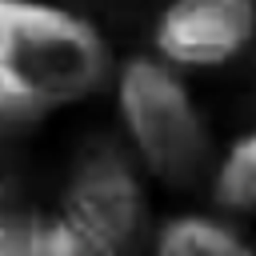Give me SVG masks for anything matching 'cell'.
Segmentation results:
<instances>
[{
  "mask_svg": "<svg viewBox=\"0 0 256 256\" xmlns=\"http://www.w3.org/2000/svg\"><path fill=\"white\" fill-rule=\"evenodd\" d=\"M112 48L80 12L52 0H0V88L56 116L108 88Z\"/></svg>",
  "mask_w": 256,
  "mask_h": 256,
  "instance_id": "6da1fadb",
  "label": "cell"
},
{
  "mask_svg": "<svg viewBox=\"0 0 256 256\" xmlns=\"http://www.w3.org/2000/svg\"><path fill=\"white\" fill-rule=\"evenodd\" d=\"M56 212L80 236L88 256H136L152 236L148 176L124 148L112 144L76 160Z\"/></svg>",
  "mask_w": 256,
  "mask_h": 256,
  "instance_id": "3957f363",
  "label": "cell"
},
{
  "mask_svg": "<svg viewBox=\"0 0 256 256\" xmlns=\"http://www.w3.org/2000/svg\"><path fill=\"white\" fill-rule=\"evenodd\" d=\"M256 40V0H168L152 24V56L176 72L232 64Z\"/></svg>",
  "mask_w": 256,
  "mask_h": 256,
  "instance_id": "277c9868",
  "label": "cell"
},
{
  "mask_svg": "<svg viewBox=\"0 0 256 256\" xmlns=\"http://www.w3.org/2000/svg\"><path fill=\"white\" fill-rule=\"evenodd\" d=\"M112 108L128 156L148 180L168 188L192 184L212 160L208 120L184 80L156 56H128L112 68Z\"/></svg>",
  "mask_w": 256,
  "mask_h": 256,
  "instance_id": "7a4b0ae2",
  "label": "cell"
},
{
  "mask_svg": "<svg viewBox=\"0 0 256 256\" xmlns=\"http://www.w3.org/2000/svg\"><path fill=\"white\" fill-rule=\"evenodd\" d=\"M0 256H88V248L56 208H36L20 196L0 208Z\"/></svg>",
  "mask_w": 256,
  "mask_h": 256,
  "instance_id": "8992f818",
  "label": "cell"
},
{
  "mask_svg": "<svg viewBox=\"0 0 256 256\" xmlns=\"http://www.w3.org/2000/svg\"><path fill=\"white\" fill-rule=\"evenodd\" d=\"M148 256H256V244L212 212H176L148 236Z\"/></svg>",
  "mask_w": 256,
  "mask_h": 256,
  "instance_id": "5b68a950",
  "label": "cell"
},
{
  "mask_svg": "<svg viewBox=\"0 0 256 256\" xmlns=\"http://www.w3.org/2000/svg\"><path fill=\"white\" fill-rule=\"evenodd\" d=\"M212 200L228 216L256 212V128L240 132L212 164Z\"/></svg>",
  "mask_w": 256,
  "mask_h": 256,
  "instance_id": "52a82bcc",
  "label": "cell"
},
{
  "mask_svg": "<svg viewBox=\"0 0 256 256\" xmlns=\"http://www.w3.org/2000/svg\"><path fill=\"white\" fill-rule=\"evenodd\" d=\"M48 112L32 108L28 100L12 96L0 88V208L20 200V160H24V148L36 140V132L44 128Z\"/></svg>",
  "mask_w": 256,
  "mask_h": 256,
  "instance_id": "ba28073f",
  "label": "cell"
}]
</instances>
